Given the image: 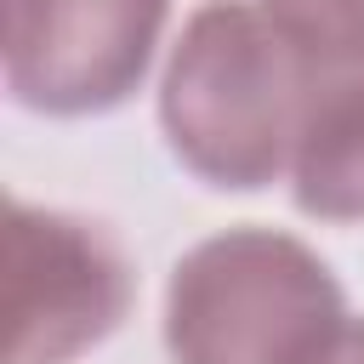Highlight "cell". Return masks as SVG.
Masks as SVG:
<instances>
[{"mask_svg":"<svg viewBox=\"0 0 364 364\" xmlns=\"http://www.w3.org/2000/svg\"><path fill=\"white\" fill-rule=\"evenodd\" d=\"M330 364H364V318H353L347 324V336H341V347H336V358Z\"/></svg>","mask_w":364,"mask_h":364,"instance_id":"7","label":"cell"},{"mask_svg":"<svg viewBox=\"0 0 364 364\" xmlns=\"http://www.w3.org/2000/svg\"><path fill=\"white\" fill-rule=\"evenodd\" d=\"M318 85L256 0H205L165 57L159 125L199 182L250 193L290 176Z\"/></svg>","mask_w":364,"mask_h":364,"instance_id":"1","label":"cell"},{"mask_svg":"<svg viewBox=\"0 0 364 364\" xmlns=\"http://www.w3.org/2000/svg\"><path fill=\"white\" fill-rule=\"evenodd\" d=\"M347 324L336 273L273 228L199 239L165 284L171 364H330Z\"/></svg>","mask_w":364,"mask_h":364,"instance_id":"2","label":"cell"},{"mask_svg":"<svg viewBox=\"0 0 364 364\" xmlns=\"http://www.w3.org/2000/svg\"><path fill=\"white\" fill-rule=\"evenodd\" d=\"M131 313L119 239L74 210L11 199L0 216V364H80Z\"/></svg>","mask_w":364,"mask_h":364,"instance_id":"3","label":"cell"},{"mask_svg":"<svg viewBox=\"0 0 364 364\" xmlns=\"http://www.w3.org/2000/svg\"><path fill=\"white\" fill-rule=\"evenodd\" d=\"M290 188L318 222H364V68L318 85L290 159Z\"/></svg>","mask_w":364,"mask_h":364,"instance_id":"5","label":"cell"},{"mask_svg":"<svg viewBox=\"0 0 364 364\" xmlns=\"http://www.w3.org/2000/svg\"><path fill=\"white\" fill-rule=\"evenodd\" d=\"M256 6L324 80L364 68V0H256Z\"/></svg>","mask_w":364,"mask_h":364,"instance_id":"6","label":"cell"},{"mask_svg":"<svg viewBox=\"0 0 364 364\" xmlns=\"http://www.w3.org/2000/svg\"><path fill=\"white\" fill-rule=\"evenodd\" d=\"M171 0H0L6 91L51 119L131 102L148 80Z\"/></svg>","mask_w":364,"mask_h":364,"instance_id":"4","label":"cell"}]
</instances>
